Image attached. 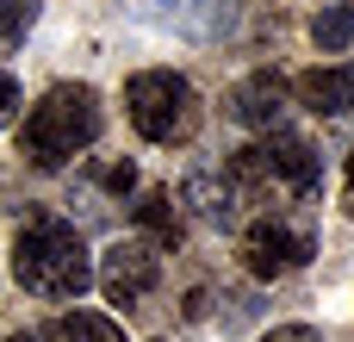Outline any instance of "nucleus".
<instances>
[{
    "label": "nucleus",
    "mask_w": 354,
    "mask_h": 342,
    "mask_svg": "<svg viewBox=\"0 0 354 342\" xmlns=\"http://www.w3.org/2000/svg\"><path fill=\"white\" fill-rule=\"evenodd\" d=\"M299 100H305L317 118L354 112V69H305V75H299Z\"/></svg>",
    "instance_id": "nucleus-8"
},
{
    "label": "nucleus",
    "mask_w": 354,
    "mask_h": 342,
    "mask_svg": "<svg viewBox=\"0 0 354 342\" xmlns=\"http://www.w3.org/2000/svg\"><path fill=\"white\" fill-rule=\"evenodd\" d=\"M156 249L149 243H112L106 249V262H100V293L112 299V305H143L149 293H156Z\"/></svg>",
    "instance_id": "nucleus-6"
},
{
    "label": "nucleus",
    "mask_w": 354,
    "mask_h": 342,
    "mask_svg": "<svg viewBox=\"0 0 354 342\" xmlns=\"http://www.w3.org/2000/svg\"><path fill=\"white\" fill-rule=\"evenodd\" d=\"M317 181H324V162H317V150H311L305 137H292V131H274L268 143L236 150L230 168H224V187L243 193V199H268V193L311 199Z\"/></svg>",
    "instance_id": "nucleus-3"
},
{
    "label": "nucleus",
    "mask_w": 354,
    "mask_h": 342,
    "mask_svg": "<svg viewBox=\"0 0 354 342\" xmlns=\"http://www.w3.org/2000/svg\"><path fill=\"white\" fill-rule=\"evenodd\" d=\"M124 112H131L137 137H149V143H187V137L199 131V93H193V81L174 75V69H143V75H131Z\"/></svg>",
    "instance_id": "nucleus-4"
},
{
    "label": "nucleus",
    "mask_w": 354,
    "mask_h": 342,
    "mask_svg": "<svg viewBox=\"0 0 354 342\" xmlns=\"http://www.w3.org/2000/svg\"><path fill=\"white\" fill-rule=\"evenodd\" d=\"M12 112H19V81L0 69V125H12Z\"/></svg>",
    "instance_id": "nucleus-14"
},
{
    "label": "nucleus",
    "mask_w": 354,
    "mask_h": 342,
    "mask_svg": "<svg viewBox=\"0 0 354 342\" xmlns=\"http://www.w3.org/2000/svg\"><path fill=\"white\" fill-rule=\"evenodd\" d=\"M31 25H37V0H0V37L6 44H19Z\"/></svg>",
    "instance_id": "nucleus-12"
},
{
    "label": "nucleus",
    "mask_w": 354,
    "mask_h": 342,
    "mask_svg": "<svg viewBox=\"0 0 354 342\" xmlns=\"http://www.w3.org/2000/svg\"><path fill=\"white\" fill-rule=\"evenodd\" d=\"M311 44H317V50H348L354 44V0L348 6H324V12L311 19Z\"/></svg>",
    "instance_id": "nucleus-10"
},
{
    "label": "nucleus",
    "mask_w": 354,
    "mask_h": 342,
    "mask_svg": "<svg viewBox=\"0 0 354 342\" xmlns=\"http://www.w3.org/2000/svg\"><path fill=\"white\" fill-rule=\"evenodd\" d=\"M62 342H124V330H118L112 318L75 312V318H62Z\"/></svg>",
    "instance_id": "nucleus-11"
},
{
    "label": "nucleus",
    "mask_w": 354,
    "mask_h": 342,
    "mask_svg": "<svg viewBox=\"0 0 354 342\" xmlns=\"http://www.w3.org/2000/svg\"><path fill=\"white\" fill-rule=\"evenodd\" d=\"M93 137H100V93H93L87 81H62V87H50V93L25 112V125H19V156H25L31 168H62V162L81 156Z\"/></svg>",
    "instance_id": "nucleus-2"
},
{
    "label": "nucleus",
    "mask_w": 354,
    "mask_h": 342,
    "mask_svg": "<svg viewBox=\"0 0 354 342\" xmlns=\"http://www.w3.org/2000/svg\"><path fill=\"white\" fill-rule=\"evenodd\" d=\"M280 112H286V75L255 69V75H243V81L230 87V118H236V125H249V131H274Z\"/></svg>",
    "instance_id": "nucleus-7"
},
{
    "label": "nucleus",
    "mask_w": 354,
    "mask_h": 342,
    "mask_svg": "<svg viewBox=\"0 0 354 342\" xmlns=\"http://www.w3.org/2000/svg\"><path fill=\"white\" fill-rule=\"evenodd\" d=\"M6 342H31V336H6Z\"/></svg>",
    "instance_id": "nucleus-17"
},
{
    "label": "nucleus",
    "mask_w": 354,
    "mask_h": 342,
    "mask_svg": "<svg viewBox=\"0 0 354 342\" xmlns=\"http://www.w3.org/2000/svg\"><path fill=\"white\" fill-rule=\"evenodd\" d=\"M342 206H348V218H354V156H348V181H342Z\"/></svg>",
    "instance_id": "nucleus-16"
},
{
    "label": "nucleus",
    "mask_w": 354,
    "mask_h": 342,
    "mask_svg": "<svg viewBox=\"0 0 354 342\" xmlns=\"http://www.w3.org/2000/svg\"><path fill=\"white\" fill-rule=\"evenodd\" d=\"M131 218H137L143 231H156L162 243H174V237H180V218H174V193H162V187H149V193L131 206Z\"/></svg>",
    "instance_id": "nucleus-9"
},
{
    "label": "nucleus",
    "mask_w": 354,
    "mask_h": 342,
    "mask_svg": "<svg viewBox=\"0 0 354 342\" xmlns=\"http://www.w3.org/2000/svg\"><path fill=\"white\" fill-rule=\"evenodd\" d=\"M311 255H317V237H311L305 224H286V218H261V224L243 237V268H249L255 280H286V274H299Z\"/></svg>",
    "instance_id": "nucleus-5"
},
{
    "label": "nucleus",
    "mask_w": 354,
    "mask_h": 342,
    "mask_svg": "<svg viewBox=\"0 0 354 342\" xmlns=\"http://www.w3.org/2000/svg\"><path fill=\"white\" fill-rule=\"evenodd\" d=\"M261 342H324V336H317L311 324H280V330H268Z\"/></svg>",
    "instance_id": "nucleus-15"
},
{
    "label": "nucleus",
    "mask_w": 354,
    "mask_h": 342,
    "mask_svg": "<svg viewBox=\"0 0 354 342\" xmlns=\"http://www.w3.org/2000/svg\"><path fill=\"white\" fill-rule=\"evenodd\" d=\"M100 181H106L112 193H131V187H137V168H131V162H106V168H100Z\"/></svg>",
    "instance_id": "nucleus-13"
},
{
    "label": "nucleus",
    "mask_w": 354,
    "mask_h": 342,
    "mask_svg": "<svg viewBox=\"0 0 354 342\" xmlns=\"http://www.w3.org/2000/svg\"><path fill=\"white\" fill-rule=\"evenodd\" d=\"M12 280L37 299H81L93 287V262L75 224L62 218H31L12 243Z\"/></svg>",
    "instance_id": "nucleus-1"
}]
</instances>
